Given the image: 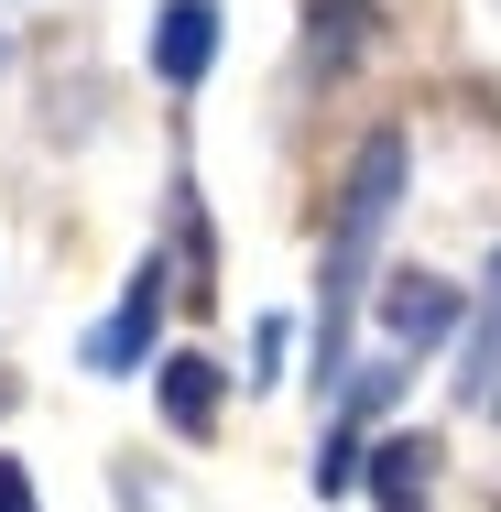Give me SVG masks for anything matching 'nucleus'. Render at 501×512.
Listing matches in <instances>:
<instances>
[{
  "mask_svg": "<svg viewBox=\"0 0 501 512\" xmlns=\"http://www.w3.org/2000/svg\"><path fill=\"white\" fill-rule=\"evenodd\" d=\"M349 480H371V447H360V425H349V414H327V436H316V491L338 502Z\"/></svg>",
  "mask_w": 501,
  "mask_h": 512,
  "instance_id": "nucleus-7",
  "label": "nucleus"
},
{
  "mask_svg": "<svg viewBox=\"0 0 501 512\" xmlns=\"http://www.w3.org/2000/svg\"><path fill=\"white\" fill-rule=\"evenodd\" d=\"M403 197V131H371L360 142V164H349V186H338V229H327V295H316V382H327V404L349 393V316H360V273H371V240H382V218Z\"/></svg>",
  "mask_w": 501,
  "mask_h": 512,
  "instance_id": "nucleus-1",
  "label": "nucleus"
},
{
  "mask_svg": "<svg viewBox=\"0 0 501 512\" xmlns=\"http://www.w3.org/2000/svg\"><path fill=\"white\" fill-rule=\"evenodd\" d=\"M218 382H229V371H218L207 349H175V360H153L164 425H175V436H207V425H218Z\"/></svg>",
  "mask_w": 501,
  "mask_h": 512,
  "instance_id": "nucleus-5",
  "label": "nucleus"
},
{
  "mask_svg": "<svg viewBox=\"0 0 501 512\" xmlns=\"http://www.w3.org/2000/svg\"><path fill=\"white\" fill-rule=\"evenodd\" d=\"M0 512H33V480H22V458H0Z\"/></svg>",
  "mask_w": 501,
  "mask_h": 512,
  "instance_id": "nucleus-10",
  "label": "nucleus"
},
{
  "mask_svg": "<svg viewBox=\"0 0 501 512\" xmlns=\"http://www.w3.org/2000/svg\"><path fill=\"white\" fill-rule=\"evenodd\" d=\"M164 306H175V273H164V251H142L131 284H120V306L77 338V360L109 371V382H120V371H153V327H164Z\"/></svg>",
  "mask_w": 501,
  "mask_h": 512,
  "instance_id": "nucleus-2",
  "label": "nucleus"
},
{
  "mask_svg": "<svg viewBox=\"0 0 501 512\" xmlns=\"http://www.w3.org/2000/svg\"><path fill=\"white\" fill-rule=\"evenodd\" d=\"M218 66V0H164L153 11V77L164 88H197Z\"/></svg>",
  "mask_w": 501,
  "mask_h": 512,
  "instance_id": "nucleus-3",
  "label": "nucleus"
},
{
  "mask_svg": "<svg viewBox=\"0 0 501 512\" xmlns=\"http://www.w3.org/2000/svg\"><path fill=\"white\" fill-rule=\"evenodd\" d=\"M371 502L382 512H425L436 502V436H382V447H371Z\"/></svg>",
  "mask_w": 501,
  "mask_h": 512,
  "instance_id": "nucleus-6",
  "label": "nucleus"
},
{
  "mask_svg": "<svg viewBox=\"0 0 501 512\" xmlns=\"http://www.w3.org/2000/svg\"><path fill=\"white\" fill-rule=\"evenodd\" d=\"M458 393H469V404H501V262H491V327H480V349H469Z\"/></svg>",
  "mask_w": 501,
  "mask_h": 512,
  "instance_id": "nucleus-8",
  "label": "nucleus"
},
{
  "mask_svg": "<svg viewBox=\"0 0 501 512\" xmlns=\"http://www.w3.org/2000/svg\"><path fill=\"white\" fill-rule=\"evenodd\" d=\"M251 382H284V316L251 327Z\"/></svg>",
  "mask_w": 501,
  "mask_h": 512,
  "instance_id": "nucleus-9",
  "label": "nucleus"
},
{
  "mask_svg": "<svg viewBox=\"0 0 501 512\" xmlns=\"http://www.w3.org/2000/svg\"><path fill=\"white\" fill-rule=\"evenodd\" d=\"M382 338H393V349H436V338H458V284H436V273H393V284H382Z\"/></svg>",
  "mask_w": 501,
  "mask_h": 512,
  "instance_id": "nucleus-4",
  "label": "nucleus"
}]
</instances>
